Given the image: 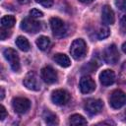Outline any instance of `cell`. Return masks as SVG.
I'll use <instances>...</instances> for the list:
<instances>
[{"label":"cell","mask_w":126,"mask_h":126,"mask_svg":"<svg viewBox=\"0 0 126 126\" xmlns=\"http://www.w3.org/2000/svg\"><path fill=\"white\" fill-rule=\"evenodd\" d=\"M30 1L31 0H18V2L21 4H28V3H30Z\"/></svg>","instance_id":"cell-29"},{"label":"cell","mask_w":126,"mask_h":126,"mask_svg":"<svg viewBox=\"0 0 126 126\" xmlns=\"http://www.w3.org/2000/svg\"><path fill=\"white\" fill-rule=\"evenodd\" d=\"M115 6L120 10H126V0H115Z\"/></svg>","instance_id":"cell-24"},{"label":"cell","mask_w":126,"mask_h":126,"mask_svg":"<svg viewBox=\"0 0 126 126\" xmlns=\"http://www.w3.org/2000/svg\"><path fill=\"white\" fill-rule=\"evenodd\" d=\"M35 43H36L37 47H38L40 50H42V51L47 50V49L50 47V44H51L50 39H49L47 36H44V35H41V36L37 37Z\"/></svg>","instance_id":"cell-17"},{"label":"cell","mask_w":126,"mask_h":126,"mask_svg":"<svg viewBox=\"0 0 126 126\" xmlns=\"http://www.w3.org/2000/svg\"><path fill=\"white\" fill-rule=\"evenodd\" d=\"M102 57L107 64H111V65L116 64L119 60V52L116 45L110 44L106 46L102 52Z\"/></svg>","instance_id":"cell-5"},{"label":"cell","mask_w":126,"mask_h":126,"mask_svg":"<svg viewBox=\"0 0 126 126\" xmlns=\"http://www.w3.org/2000/svg\"><path fill=\"white\" fill-rule=\"evenodd\" d=\"M4 94H5V93H4V89H3V88H1V97H0V98H1V100L4 98V95H5Z\"/></svg>","instance_id":"cell-30"},{"label":"cell","mask_w":126,"mask_h":126,"mask_svg":"<svg viewBox=\"0 0 126 126\" xmlns=\"http://www.w3.org/2000/svg\"><path fill=\"white\" fill-rule=\"evenodd\" d=\"M52 33L55 37H63L67 33V26L66 24L59 18L53 17L49 21Z\"/></svg>","instance_id":"cell-2"},{"label":"cell","mask_w":126,"mask_h":126,"mask_svg":"<svg viewBox=\"0 0 126 126\" xmlns=\"http://www.w3.org/2000/svg\"><path fill=\"white\" fill-rule=\"evenodd\" d=\"M109 104L112 108L118 109L126 104V94L121 90H115L109 96Z\"/></svg>","instance_id":"cell-3"},{"label":"cell","mask_w":126,"mask_h":126,"mask_svg":"<svg viewBox=\"0 0 126 126\" xmlns=\"http://www.w3.org/2000/svg\"><path fill=\"white\" fill-rule=\"evenodd\" d=\"M16 45L21 50H23V51H29L30 50V47H31L29 40L25 36H22V35H20V36L17 37V39H16Z\"/></svg>","instance_id":"cell-18"},{"label":"cell","mask_w":126,"mask_h":126,"mask_svg":"<svg viewBox=\"0 0 126 126\" xmlns=\"http://www.w3.org/2000/svg\"><path fill=\"white\" fill-rule=\"evenodd\" d=\"M12 106L15 112L19 114H24L30 109L31 101L26 97H15L12 100Z\"/></svg>","instance_id":"cell-7"},{"label":"cell","mask_w":126,"mask_h":126,"mask_svg":"<svg viewBox=\"0 0 126 126\" xmlns=\"http://www.w3.org/2000/svg\"><path fill=\"white\" fill-rule=\"evenodd\" d=\"M38 4H40L41 6L43 7H46V8H49L53 5V0H35Z\"/></svg>","instance_id":"cell-23"},{"label":"cell","mask_w":126,"mask_h":126,"mask_svg":"<svg viewBox=\"0 0 126 126\" xmlns=\"http://www.w3.org/2000/svg\"><path fill=\"white\" fill-rule=\"evenodd\" d=\"M87 52V44L82 38H77L75 39L70 47V53L72 57L76 60L82 59Z\"/></svg>","instance_id":"cell-1"},{"label":"cell","mask_w":126,"mask_h":126,"mask_svg":"<svg viewBox=\"0 0 126 126\" xmlns=\"http://www.w3.org/2000/svg\"><path fill=\"white\" fill-rule=\"evenodd\" d=\"M42 118L44 120V122L47 125H57L58 124V118L57 116L51 112L50 110H44L43 114H42Z\"/></svg>","instance_id":"cell-16"},{"label":"cell","mask_w":126,"mask_h":126,"mask_svg":"<svg viewBox=\"0 0 126 126\" xmlns=\"http://www.w3.org/2000/svg\"><path fill=\"white\" fill-rule=\"evenodd\" d=\"M120 27H121V30L126 32V14L122 15L121 19H120Z\"/></svg>","instance_id":"cell-26"},{"label":"cell","mask_w":126,"mask_h":126,"mask_svg":"<svg viewBox=\"0 0 126 126\" xmlns=\"http://www.w3.org/2000/svg\"><path fill=\"white\" fill-rule=\"evenodd\" d=\"M99 81L103 86H110L115 81V74L110 69H105L99 74Z\"/></svg>","instance_id":"cell-13"},{"label":"cell","mask_w":126,"mask_h":126,"mask_svg":"<svg viewBox=\"0 0 126 126\" xmlns=\"http://www.w3.org/2000/svg\"><path fill=\"white\" fill-rule=\"evenodd\" d=\"M6 115H7V112H6V109L3 105L0 106V120H4L6 118Z\"/></svg>","instance_id":"cell-27"},{"label":"cell","mask_w":126,"mask_h":126,"mask_svg":"<svg viewBox=\"0 0 126 126\" xmlns=\"http://www.w3.org/2000/svg\"><path fill=\"white\" fill-rule=\"evenodd\" d=\"M23 84L25 85V87H26L27 89L32 90V91H39V90H40L39 78H38V76H37L34 72H32V71L29 72V73L25 76V78H24V80H23Z\"/></svg>","instance_id":"cell-6"},{"label":"cell","mask_w":126,"mask_h":126,"mask_svg":"<svg viewBox=\"0 0 126 126\" xmlns=\"http://www.w3.org/2000/svg\"><path fill=\"white\" fill-rule=\"evenodd\" d=\"M41 79L46 83V84H54L58 80V75L57 72L50 66H46L41 69Z\"/></svg>","instance_id":"cell-11"},{"label":"cell","mask_w":126,"mask_h":126,"mask_svg":"<svg viewBox=\"0 0 126 126\" xmlns=\"http://www.w3.org/2000/svg\"><path fill=\"white\" fill-rule=\"evenodd\" d=\"M69 123L71 125H86L87 120L80 114H73L69 118Z\"/></svg>","instance_id":"cell-20"},{"label":"cell","mask_w":126,"mask_h":126,"mask_svg":"<svg viewBox=\"0 0 126 126\" xmlns=\"http://www.w3.org/2000/svg\"><path fill=\"white\" fill-rule=\"evenodd\" d=\"M103 102L97 98H90L85 103V110L90 115H95L102 110Z\"/></svg>","instance_id":"cell-9"},{"label":"cell","mask_w":126,"mask_h":126,"mask_svg":"<svg viewBox=\"0 0 126 126\" xmlns=\"http://www.w3.org/2000/svg\"><path fill=\"white\" fill-rule=\"evenodd\" d=\"M10 32L8 31V29L5 30V28H2L1 29V32H0V34H1V39L2 40H5L9 35H10Z\"/></svg>","instance_id":"cell-25"},{"label":"cell","mask_w":126,"mask_h":126,"mask_svg":"<svg viewBox=\"0 0 126 126\" xmlns=\"http://www.w3.org/2000/svg\"><path fill=\"white\" fill-rule=\"evenodd\" d=\"M3 55H4L5 59L9 62L12 70L14 72H19L20 69H21V66H20V58H19V55L16 52V50H14L13 48H9L8 47V48L4 49Z\"/></svg>","instance_id":"cell-4"},{"label":"cell","mask_w":126,"mask_h":126,"mask_svg":"<svg viewBox=\"0 0 126 126\" xmlns=\"http://www.w3.org/2000/svg\"><path fill=\"white\" fill-rule=\"evenodd\" d=\"M21 29L27 32L35 33L41 30V25L33 18H26L21 22Z\"/></svg>","instance_id":"cell-8"},{"label":"cell","mask_w":126,"mask_h":126,"mask_svg":"<svg viewBox=\"0 0 126 126\" xmlns=\"http://www.w3.org/2000/svg\"><path fill=\"white\" fill-rule=\"evenodd\" d=\"M122 50H123V52H125V53H126V41L122 44Z\"/></svg>","instance_id":"cell-31"},{"label":"cell","mask_w":126,"mask_h":126,"mask_svg":"<svg viewBox=\"0 0 126 126\" xmlns=\"http://www.w3.org/2000/svg\"><path fill=\"white\" fill-rule=\"evenodd\" d=\"M80 2H82V3H84V4H90V3H92L94 0H79Z\"/></svg>","instance_id":"cell-28"},{"label":"cell","mask_w":126,"mask_h":126,"mask_svg":"<svg viewBox=\"0 0 126 126\" xmlns=\"http://www.w3.org/2000/svg\"><path fill=\"white\" fill-rule=\"evenodd\" d=\"M51 100L56 105H64L70 100V94L65 90H56L51 94Z\"/></svg>","instance_id":"cell-10"},{"label":"cell","mask_w":126,"mask_h":126,"mask_svg":"<svg viewBox=\"0 0 126 126\" xmlns=\"http://www.w3.org/2000/svg\"><path fill=\"white\" fill-rule=\"evenodd\" d=\"M30 17L31 18H33V19H36V18H41L43 17V13L37 9H32L30 11Z\"/></svg>","instance_id":"cell-22"},{"label":"cell","mask_w":126,"mask_h":126,"mask_svg":"<svg viewBox=\"0 0 126 126\" xmlns=\"http://www.w3.org/2000/svg\"><path fill=\"white\" fill-rule=\"evenodd\" d=\"M101 20L105 25H112L115 22V17H114V12L112 9L108 6L105 5L102 8L101 11Z\"/></svg>","instance_id":"cell-14"},{"label":"cell","mask_w":126,"mask_h":126,"mask_svg":"<svg viewBox=\"0 0 126 126\" xmlns=\"http://www.w3.org/2000/svg\"><path fill=\"white\" fill-rule=\"evenodd\" d=\"M79 86L83 94H91L95 90V83L90 76H83L80 80Z\"/></svg>","instance_id":"cell-12"},{"label":"cell","mask_w":126,"mask_h":126,"mask_svg":"<svg viewBox=\"0 0 126 126\" xmlns=\"http://www.w3.org/2000/svg\"><path fill=\"white\" fill-rule=\"evenodd\" d=\"M15 23H16V19L14 16H11V15L4 16L1 19V26H2V28H5V29H10V28L14 27Z\"/></svg>","instance_id":"cell-19"},{"label":"cell","mask_w":126,"mask_h":126,"mask_svg":"<svg viewBox=\"0 0 126 126\" xmlns=\"http://www.w3.org/2000/svg\"><path fill=\"white\" fill-rule=\"evenodd\" d=\"M53 60L61 67L63 68H66V67H69L71 65V61H70V58L66 55V54H63V53H57L53 56Z\"/></svg>","instance_id":"cell-15"},{"label":"cell","mask_w":126,"mask_h":126,"mask_svg":"<svg viewBox=\"0 0 126 126\" xmlns=\"http://www.w3.org/2000/svg\"><path fill=\"white\" fill-rule=\"evenodd\" d=\"M109 32H110L109 29L106 26H101L99 28V30L97 31V32H96L97 38L98 39H104V38H106L109 35Z\"/></svg>","instance_id":"cell-21"}]
</instances>
